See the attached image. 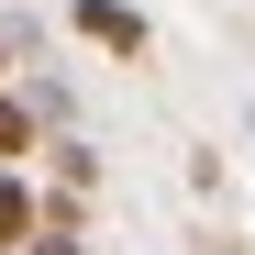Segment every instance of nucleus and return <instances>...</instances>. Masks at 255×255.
I'll use <instances>...</instances> for the list:
<instances>
[{"instance_id":"f03ea898","label":"nucleus","mask_w":255,"mask_h":255,"mask_svg":"<svg viewBox=\"0 0 255 255\" xmlns=\"http://www.w3.org/2000/svg\"><path fill=\"white\" fill-rule=\"evenodd\" d=\"M33 222H45V200H33L11 166H0V255H22V244H33Z\"/></svg>"},{"instance_id":"7ed1b4c3","label":"nucleus","mask_w":255,"mask_h":255,"mask_svg":"<svg viewBox=\"0 0 255 255\" xmlns=\"http://www.w3.org/2000/svg\"><path fill=\"white\" fill-rule=\"evenodd\" d=\"M11 155H33V111H22L11 89H0V166H11Z\"/></svg>"},{"instance_id":"f257e3e1","label":"nucleus","mask_w":255,"mask_h":255,"mask_svg":"<svg viewBox=\"0 0 255 255\" xmlns=\"http://www.w3.org/2000/svg\"><path fill=\"white\" fill-rule=\"evenodd\" d=\"M67 22H78V33H89V45H100V56H122V67H133V56L155 45V33H144V11H133V0H67Z\"/></svg>"},{"instance_id":"20e7f679","label":"nucleus","mask_w":255,"mask_h":255,"mask_svg":"<svg viewBox=\"0 0 255 255\" xmlns=\"http://www.w3.org/2000/svg\"><path fill=\"white\" fill-rule=\"evenodd\" d=\"M0 78H11V33H0Z\"/></svg>"}]
</instances>
